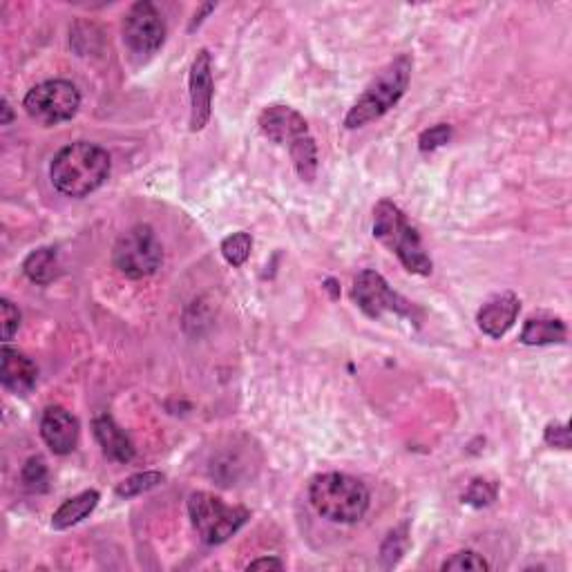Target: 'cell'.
<instances>
[{
	"instance_id": "26",
	"label": "cell",
	"mask_w": 572,
	"mask_h": 572,
	"mask_svg": "<svg viewBox=\"0 0 572 572\" xmlns=\"http://www.w3.org/2000/svg\"><path fill=\"white\" fill-rule=\"evenodd\" d=\"M494 499H497V488H494L492 483L481 481V479L472 481L470 490H467L465 497H463L465 503L476 505V508H483V505H490Z\"/></svg>"
},
{
	"instance_id": "8",
	"label": "cell",
	"mask_w": 572,
	"mask_h": 572,
	"mask_svg": "<svg viewBox=\"0 0 572 572\" xmlns=\"http://www.w3.org/2000/svg\"><path fill=\"white\" fill-rule=\"evenodd\" d=\"M164 41L166 23L164 16L159 14V9L148 3V0L132 5L126 18H123V43H126L128 50L135 56L146 59V56L159 52Z\"/></svg>"
},
{
	"instance_id": "13",
	"label": "cell",
	"mask_w": 572,
	"mask_h": 572,
	"mask_svg": "<svg viewBox=\"0 0 572 572\" xmlns=\"http://www.w3.org/2000/svg\"><path fill=\"white\" fill-rule=\"evenodd\" d=\"M519 311L521 302L517 295L505 291L494 295V298L483 304L479 316H476V322H479V329L485 336L499 340L514 327V322L519 318Z\"/></svg>"
},
{
	"instance_id": "30",
	"label": "cell",
	"mask_w": 572,
	"mask_h": 572,
	"mask_svg": "<svg viewBox=\"0 0 572 572\" xmlns=\"http://www.w3.org/2000/svg\"><path fill=\"white\" fill-rule=\"evenodd\" d=\"M0 110H3V119H0V126H7L9 121H12V117H14V112H12V108H9V103H7V99H3V103H0Z\"/></svg>"
},
{
	"instance_id": "14",
	"label": "cell",
	"mask_w": 572,
	"mask_h": 572,
	"mask_svg": "<svg viewBox=\"0 0 572 572\" xmlns=\"http://www.w3.org/2000/svg\"><path fill=\"white\" fill-rule=\"evenodd\" d=\"M0 380L3 385L18 396H27L36 387L38 369L34 362L21 354L18 349L3 347V354H0Z\"/></svg>"
},
{
	"instance_id": "10",
	"label": "cell",
	"mask_w": 572,
	"mask_h": 572,
	"mask_svg": "<svg viewBox=\"0 0 572 572\" xmlns=\"http://www.w3.org/2000/svg\"><path fill=\"white\" fill-rule=\"evenodd\" d=\"M190 130L199 132L206 128V123L211 121L213 112V59L208 50H199L193 65H190Z\"/></svg>"
},
{
	"instance_id": "25",
	"label": "cell",
	"mask_w": 572,
	"mask_h": 572,
	"mask_svg": "<svg viewBox=\"0 0 572 572\" xmlns=\"http://www.w3.org/2000/svg\"><path fill=\"white\" fill-rule=\"evenodd\" d=\"M450 139H452V128L447 126V123H438V126L423 132L421 139H418V148H421L423 152H434L441 146H445Z\"/></svg>"
},
{
	"instance_id": "28",
	"label": "cell",
	"mask_w": 572,
	"mask_h": 572,
	"mask_svg": "<svg viewBox=\"0 0 572 572\" xmlns=\"http://www.w3.org/2000/svg\"><path fill=\"white\" fill-rule=\"evenodd\" d=\"M543 441L550 447H559V450H570V429L568 425L550 423L543 432Z\"/></svg>"
},
{
	"instance_id": "17",
	"label": "cell",
	"mask_w": 572,
	"mask_h": 572,
	"mask_svg": "<svg viewBox=\"0 0 572 572\" xmlns=\"http://www.w3.org/2000/svg\"><path fill=\"white\" fill-rule=\"evenodd\" d=\"M568 336L566 324L559 318L550 316H537L528 318L523 324L521 342L528 347H541V345H555V342H564Z\"/></svg>"
},
{
	"instance_id": "15",
	"label": "cell",
	"mask_w": 572,
	"mask_h": 572,
	"mask_svg": "<svg viewBox=\"0 0 572 572\" xmlns=\"http://www.w3.org/2000/svg\"><path fill=\"white\" fill-rule=\"evenodd\" d=\"M92 429H94V438H97L103 454H106L110 461L130 463L132 459H135V443L130 441V436L123 432L110 414H101L94 418Z\"/></svg>"
},
{
	"instance_id": "5",
	"label": "cell",
	"mask_w": 572,
	"mask_h": 572,
	"mask_svg": "<svg viewBox=\"0 0 572 572\" xmlns=\"http://www.w3.org/2000/svg\"><path fill=\"white\" fill-rule=\"evenodd\" d=\"M188 514L195 530L208 546H219L240 532L251 512L242 505H226L211 492H193L188 497Z\"/></svg>"
},
{
	"instance_id": "27",
	"label": "cell",
	"mask_w": 572,
	"mask_h": 572,
	"mask_svg": "<svg viewBox=\"0 0 572 572\" xmlns=\"http://www.w3.org/2000/svg\"><path fill=\"white\" fill-rule=\"evenodd\" d=\"M0 313H3V342H9L21 329V311L5 298L0 300Z\"/></svg>"
},
{
	"instance_id": "7",
	"label": "cell",
	"mask_w": 572,
	"mask_h": 572,
	"mask_svg": "<svg viewBox=\"0 0 572 572\" xmlns=\"http://www.w3.org/2000/svg\"><path fill=\"white\" fill-rule=\"evenodd\" d=\"M23 108L43 126H56V123L70 121L79 112L81 94L74 83L65 79L43 81L25 94Z\"/></svg>"
},
{
	"instance_id": "16",
	"label": "cell",
	"mask_w": 572,
	"mask_h": 572,
	"mask_svg": "<svg viewBox=\"0 0 572 572\" xmlns=\"http://www.w3.org/2000/svg\"><path fill=\"white\" fill-rule=\"evenodd\" d=\"M99 492L97 490H85L76 497L65 501L59 510L52 514V528L54 530H68L76 523H81L83 519H88L94 512V508L99 505Z\"/></svg>"
},
{
	"instance_id": "12",
	"label": "cell",
	"mask_w": 572,
	"mask_h": 572,
	"mask_svg": "<svg viewBox=\"0 0 572 572\" xmlns=\"http://www.w3.org/2000/svg\"><path fill=\"white\" fill-rule=\"evenodd\" d=\"M81 427L65 407H47L41 418V436L54 454H72L79 445Z\"/></svg>"
},
{
	"instance_id": "9",
	"label": "cell",
	"mask_w": 572,
	"mask_h": 572,
	"mask_svg": "<svg viewBox=\"0 0 572 572\" xmlns=\"http://www.w3.org/2000/svg\"><path fill=\"white\" fill-rule=\"evenodd\" d=\"M351 295H354V302L369 318H383L385 313L412 318L414 313L412 304H409L403 295H398L392 286L387 284L383 275L371 269H365L356 275Z\"/></svg>"
},
{
	"instance_id": "19",
	"label": "cell",
	"mask_w": 572,
	"mask_h": 572,
	"mask_svg": "<svg viewBox=\"0 0 572 572\" xmlns=\"http://www.w3.org/2000/svg\"><path fill=\"white\" fill-rule=\"evenodd\" d=\"M289 155L295 166V173L300 175L302 181L311 184V181L318 175V148H316V141H313V137L307 135L291 143Z\"/></svg>"
},
{
	"instance_id": "20",
	"label": "cell",
	"mask_w": 572,
	"mask_h": 572,
	"mask_svg": "<svg viewBox=\"0 0 572 572\" xmlns=\"http://www.w3.org/2000/svg\"><path fill=\"white\" fill-rule=\"evenodd\" d=\"M166 476L161 472H139V474H132L128 476L126 481H121L117 485V497L121 499H132V497H139L143 492H150L155 490L157 485L164 483Z\"/></svg>"
},
{
	"instance_id": "22",
	"label": "cell",
	"mask_w": 572,
	"mask_h": 572,
	"mask_svg": "<svg viewBox=\"0 0 572 572\" xmlns=\"http://www.w3.org/2000/svg\"><path fill=\"white\" fill-rule=\"evenodd\" d=\"M21 479L27 490L32 492H45L47 490V481H50V472H47V465L41 459V456H32L27 459L23 470H21Z\"/></svg>"
},
{
	"instance_id": "1",
	"label": "cell",
	"mask_w": 572,
	"mask_h": 572,
	"mask_svg": "<svg viewBox=\"0 0 572 572\" xmlns=\"http://www.w3.org/2000/svg\"><path fill=\"white\" fill-rule=\"evenodd\" d=\"M110 170L112 161L106 150L88 141H76L56 152L50 179L61 195L81 199L106 184Z\"/></svg>"
},
{
	"instance_id": "24",
	"label": "cell",
	"mask_w": 572,
	"mask_h": 572,
	"mask_svg": "<svg viewBox=\"0 0 572 572\" xmlns=\"http://www.w3.org/2000/svg\"><path fill=\"white\" fill-rule=\"evenodd\" d=\"M490 564L485 561L479 552H474V550H463V552H456V555H452L447 561H443V566L441 570H456V572H483V570H488Z\"/></svg>"
},
{
	"instance_id": "18",
	"label": "cell",
	"mask_w": 572,
	"mask_h": 572,
	"mask_svg": "<svg viewBox=\"0 0 572 572\" xmlns=\"http://www.w3.org/2000/svg\"><path fill=\"white\" fill-rule=\"evenodd\" d=\"M23 271L34 284H50L59 275V255L50 246H43L27 255Z\"/></svg>"
},
{
	"instance_id": "21",
	"label": "cell",
	"mask_w": 572,
	"mask_h": 572,
	"mask_svg": "<svg viewBox=\"0 0 572 572\" xmlns=\"http://www.w3.org/2000/svg\"><path fill=\"white\" fill-rule=\"evenodd\" d=\"M251 249H253V237H251V233H246V231L228 235L226 240L222 242L224 260L231 266H235V269L237 266L246 264V260L251 257Z\"/></svg>"
},
{
	"instance_id": "4",
	"label": "cell",
	"mask_w": 572,
	"mask_h": 572,
	"mask_svg": "<svg viewBox=\"0 0 572 572\" xmlns=\"http://www.w3.org/2000/svg\"><path fill=\"white\" fill-rule=\"evenodd\" d=\"M374 237L398 257L400 264H403L409 273H432L434 264L425 253L421 235L409 224L407 215L400 211L394 202H389V199H380L374 208Z\"/></svg>"
},
{
	"instance_id": "29",
	"label": "cell",
	"mask_w": 572,
	"mask_h": 572,
	"mask_svg": "<svg viewBox=\"0 0 572 572\" xmlns=\"http://www.w3.org/2000/svg\"><path fill=\"white\" fill-rule=\"evenodd\" d=\"M282 570L284 564L280 559H275V557H264V559H255L249 564V570Z\"/></svg>"
},
{
	"instance_id": "2",
	"label": "cell",
	"mask_w": 572,
	"mask_h": 572,
	"mask_svg": "<svg viewBox=\"0 0 572 572\" xmlns=\"http://www.w3.org/2000/svg\"><path fill=\"white\" fill-rule=\"evenodd\" d=\"M309 501L320 517L333 523H358L369 510V490L356 476L329 472L309 485Z\"/></svg>"
},
{
	"instance_id": "3",
	"label": "cell",
	"mask_w": 572,
	"mask_h": 572,
	"mask_svg": "<svg viewBox=\"0 0 572 572\" xmlns=\"http://www.w3.org/2000/svg\"><path fill=\"white\" fill-rule=\"evenodd\" d=\"M409 79H412V59L407 54H400L398 59L385 65L376 79L367 85L365 92L360 94L358 101L347 112L345 126L349 130H356L383 117L405 97Z\"/></svg>"
},
{
	"instance_id": "11",
	"label": "cell",
	"mask_w": 572,
	"mask_h": 572,
	"mask_svg": "<svg viewBox=\"0 0 572 572\" xmlns=\"http://www.w3.org/2000/svg\"><path fill=\"white\" fill-rule=\"evenodd\" d=\"M257 123H260V130L266 139H271L273 143H280V146H286V148L298 139L311 135L307 121H304L302 114L289 106L264 108L260 114V121Z\"/></svg>"
},
{
	"instance_id": "23",
	"label": "cell",
	"mask_w": 572,
	"mask_h": 572,
	"mask_svg": "<svg viewBox=\"0 0 572 572\" xmlns=\"http://www.w3.org/2000/svg\"><path fill=\"white\" fill-rule=\"evenodd\" d=\"M407 550V528H398L394 532H389L383 548H380V559H383L385 568H392L398 564V559L405 555Z\"/></svg>"
},
{
	"instance_id": "6",
	"label": "cell",
	"mask_w": 572,
	"mask_h": 572,
	"mask_svg": "<svg viewBox=\"0 0 572 572\" xmlns=\"http://www.w3.org/2000/svg\"><path fill=\"white\" fill-rule=\"evenodd\" d=\"M164 260V251L150 226L139 224L123 233L112 251V262L121 275L130 280H143L157 273Z\"/></svg>"
}]
</instances>
